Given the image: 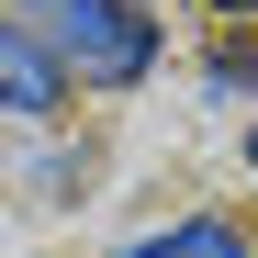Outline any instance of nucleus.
<instances>
[{"label":"nucleus","instance_id":"obj_1","mask_svg":"<svg viewBox=\"0 0 258 258\" xmlns=\"http://www.w3.org/2000/svg\"><path fill=\"white\" fill-rule=\"evenodd\" d=\"M12 23L56 56V79H90V90H135L157 68V23L135 0H12Z\"/></svg>","mask_w":258,"mask_h":258},{"label":"nucleus","instance_id":"obj_2","mask_svg":"<svg viewBox=\"0 0 258 258\" xmlns=\"http://www.w3.org/2000/svg\"><path fill=\"white\" fill-rule=\"evenodd\" d=\"M56 90H68V79H56V56L34 45L12 12H0V123H45V112H56Z\"/></svg>","mask_w":258,"mask_h":258},{"label":"nucleus","instance_id":"obj_3","mask_svg":"<svg viewBox=\"0 0 258 258\" xmlns=\"http://www.w3.org/2000/svg\"><path fill=\"white\" fill-rule=\"evenodd\" d=\"M123 258H247V236L225 225V213H180V225H157V236H135Z\"/></svg>","mask_w":258,"mask_h":258},{"label":"nucleus","instance_id":"obj_4","mask_svg":"<svg viewBox=\"0 0 258 258\" xmlns=\"http://www.w3.org/2000/svg\"><path fill=\"white\" fill-rule=\"evenodd\" d=\"M213 12H258V0H213Z\"/></svg>","mask_w":258,"mask_h":258},{"label":"nucleus","instance_id":"obj_5","mask_svg":"<svg viewBox=\"0 0 258 258\" xmlns=\"http://www.w3.org/2000/svg\"><path fill=\"white\" fill-rule=\"evenodd\" d=\"M247 168H258V135H247Z\"/></svg>","mask_w":258,"mask_h":258}]
</instances>
